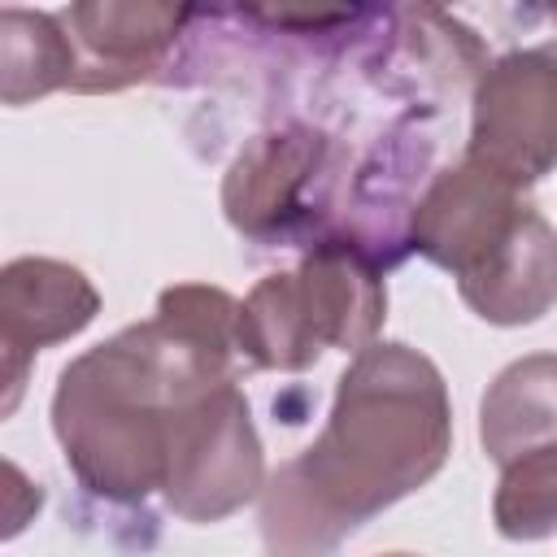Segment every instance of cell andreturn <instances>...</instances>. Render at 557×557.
I'll return each instance as SVG.
<instances>
[{
  "mask_svg": "<svg viewBox=\"0 0 557 557\" xmlns=\"http://www.w3.org/2000/svg\"><path fill=\"white\" fill-rule=\"evenodd\" d=\"M239 300L209 283L165 287L157 313L61 370L52 431L74 479L117 505L161 492L191 413L239 379Z\"/></svg>",
  "mask_w": 557,
  "mask_h": 557,
  "instance_id": "6da1fadb",
  "label": "cell"
},
{
  "mask_svg": "<svg viewBox=\"0 0 557 557\" xmlns=\"http://www.w3.org/2000/svg\"><path fill=\"white\" fill-rule=\"evenodd\" d=\"M453 448L444 374L409 344L361 348L322 435L261 487L265 557H331L357 527L440 474Z\"/></svg>",
  "mask_w": 557,
  "mask_h": 557,
  "instance_id": "7a4b0ae2",
  "label": "cell"
},
{
  "mask_svg": "<svg viewBox=\"0 0 557 557\" xmlns=\"http://www.w3.org/2000/svg\"><path fill=\"white\" fill-rule=\"evenodd\" d=\"M409 248L457 278L492 326H522L557 305V231L522 187L457 161L413 205Z\"/></svg>",
  "mask_w": 557,
  "mask_h": 557,
  "instance_id": "3957f363",
  "label": "cell"
},
{
  "mask_svg": "<svg viewBox=\"0 0 557 557\" xmlns=\"http://www.w3.org/2000/svg\"><path fill=\"white\" fill-rule=\"evenodd\" d=\"M387 318L383 265L344 235L305 248L296 270L265 274L239 305V357L252 370H309L326 348L361 352Z\"/></svg>",
  "mask_w": 557,
  "mask_h": 557,
  "instance_id": "277c9868",
  "label": "cell"
},
{
  "mask_svg": "<svg viewBox=\"0 0 557 557\" xmlns=\"http://www.w3.org/2000/svg\"><path fill=\"white\" fill-rule=\"evenodd\" d=\"M335 148L313 126H278L239 148L222 183L226 222L257 244H318L331 222Z\"/></svg>",
  "mask_w": 557,
  "mask_h": 557,
  "instance_id": "5b68a950",
  "label": "cell"
},
{
  "mask_svg": "<svg viewBox=\"0 0 557 557\" xmlns=\"http://www.w3.org/2000/svg\"><path fill=\"white\" fill-rule=\"evenodd\" d=\"M466 161L513 187L557 165V52L522 48L479 74Z\"/></svg>",
  "mask_w": 557,
  "mask_h": 557,
  "instance_id": "8992f818",
  "label": "cell"
},
{
  "mask_svg": "<svg viewBox=\"0 0 557 557\" xmlns=\"http://www.w3.org/2000/svg\"><path fill=\"white\" fill-rule=\"evenodd\" d=\"M265 487L261 440L248 418V400L235 383L218 387L187 422L161 500L187 522H222Z\"/></svg>",
  "mask_w": 557,
  "mask_h": 557,
  "instance_id": "52a82bcc",
  "label": "cell"
},
{
  "mask_svg": "<svg viewBox=\"0 0 557 557\" xmlns=\"http://www.w3.org/2000/svg\"><path fill=\"white\" fill-rule=\"evenodd\" d=\"M100 309V292L78 265L52 257H17L0 274V361H4V413L17 409L26 370L39 348L78 335Z\"/></svg>",
  "mask_w": 557,
  "mask_h": 557,
  "instance_id": "ba28073f",
  "label": "cell"
},
{
  "mask_svg": "<svg viewBox=\"0 0 557 557\" xmlns=\"http://www.w3.org/2000/svg\"><path fill=\"white\" fill-rule=\"evenodd\" d=\"M196 13L183 4H70L57 17L78 57L74 91H122L152 78Z\"/></svg>",
  "mask_w": 557,
  "mask_h": 557,
  "instance_id": "9c48e42d",
  "label": "cell"
},
{
  "mask_svg": "<svg viewBox=\"0 0 557 557\" xmlns=\"http://www.w3.org/2000/svg\"><path fill=\"white\" fill-rule=\"evenodd\" d=\"M483 453L500 466L557 444V352H531L509 361L479 405Z\"/></svg>",
  "mask_w": 557,
  "mask_h": 557,
  "instance_id": "30bf717a",
  "label": "cell"
},
{
  "mask_svg": "<svg viewBox=\"0 0 557 557\" xmlns=\"http://www.w3.org/2000/svg\"><path fill=\"white\" fill-rule=\"evenodd\" d=\"M78 57L52 13L0 9V96L4 104L39 100L57 87H74Z\"/></svg>",
  "mask_w": 557,
  "mask_h": 557,
  "instance_id": "8fae6325",
  "label": "cell"
},
{
  "mask_svg": "<svg viewBox=\"0 0 557 557\" xmlns=\"http://www.w3.org/2000/svg\"><path fill=\"white\" fill-rule=\"evenodd\" d=\"M496 531L505 540H548L557 531V444L513 457L492 500Z\"/></svg>",
  "mask_w": 557,
  "mask_h": 557,
  "instance_id": "7c38bea8",
  "label": "cell"
},
{
  "mask_svg": "<svg viewBox=\"0 0 557 557\" xmlns=\"http://www.w3.org/2000/svg\"><path fill=\"white\" fill-rule=\"evenodd\" d=\"M383 557H413V553H383Z\"/></svg>",
  "mask_w": 557,
  "mask_h": 557,
  "instance_id": "4fadbf2b",
  "label": "cell"
},
{
  "mask_svg": "<svg viewBox=\"0 0 557 557\" xmlns=\"http://www.w3.org/2000/svg\"><path fill=\"white\" fill-rule=\"evenodd\" d=\"M548 17H553V22H557V9H548Z\"/></svg>",
  "mask_w": 557,
  "mask_h": 557,
  "instance_id": "5bb4252c",
  "label": "cell"
}]
</instances>
